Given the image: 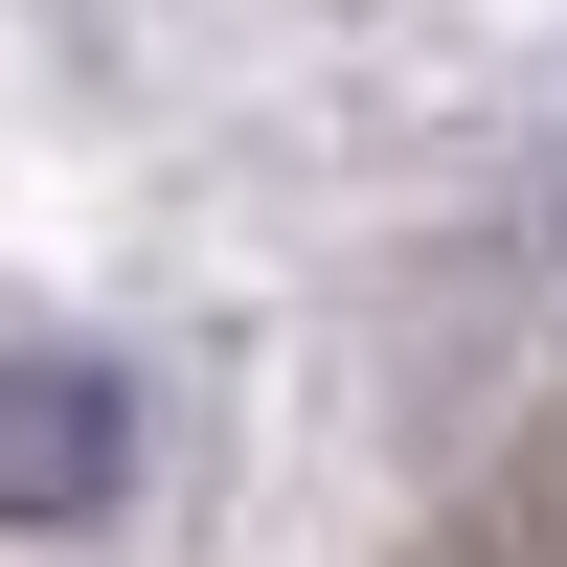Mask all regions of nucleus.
<instances>
[{"instance_id":"obj_1","label":"nucleus","mask_w":567,"mask_h":567,"mask_svg":"<svg viewBox=\"0 0 567 567\" xmlns=\"http://www.w3.org/2000/svg\"><path fill=\"white\" fill-rule=\"evenodd\" d=\"M114 477V386H0V499H91Z\"/></svg>"}]
</instances>
